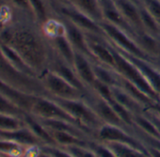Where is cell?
I'll use <instances>...</instances> for the list:
<instances>
[{
	"label": "cell",
	"mask_w": 160,
	"mask_h": 157,
	"mask_svg": "<svg viewBox=\"0 0 160 157\" xmlns=\"http://www.w3.org/2000/svg\"><path fill=\"white\" fill-rule=\"evenodd\" d=\"M0 41L15 50L39 77L48 69L52 49L41 27L35 21L17 18L0 30Z\"/></svg>",
	"instance_id": "obj_1"
},
{
	"label": "cell",
	"mask_w": 160,
	"mask_h": 157,
	"mask_svg": "<svg viewBox=\"0 0 160 157\" xmlns=\"http://www.w3.org/2000/svg\"><path fill=\"white\" fill-rule=\"evenodd\" d=\"M0 79L11 87L35 96H47L39 77L28 75L14 68L0 48Z\"/></svg>",
	"instance_id": "obj_2"
},
{
	"label": "cell",
	"mask_w": 160,
	"mask_h": 157,
	"mask_svg": "<svg viewBox=\"0 0 160 157\" xmlns=\"http://www.w3.org/2000/svg\"><path fill=\"white\" fill-rule=\"evenodd\" d=\"M52 99L60 105L79 123V125L85 131H87L94 139L95 133L97 129L103 124V122L84 98L72 100L57 98Z\"/></svg>",
	"instance_id": "obj_3"
},
{
	"label": "cell",
	"mask_w": 160,
	"mask_h": 157,
	"mask_svg": "<svg viewBox=\"0 0 160 157\" xmlns=\"http://www.w3.org/2000/svg\"><path fill=\"white\" fill-rule=\"evenodd\" d=\"M112 53L115 58V68L114 70L116 72L124 79L128 80L138 88H139L144 93L150 96L156 102H160V97L156 94L148 81L145 79V77L139 71V70L128 59L126 58L122 53H120L110 42H109Z\"/></svg>",
	"instance_id": "obj_4"
},
{
	"label": "cell",
	"mask_w": 160,
	"mask_h": 157,
	"mask_svg": "<svg viewBox=\"0 0 160 157\" xmlns=\"http://www.w3.org/2000/svg\"><path fill=\"white\" fill-rule=\"evenodd\" d=\"M40 79L46 91L47 97L72 100L83 99L87 94L73 87L58 73L48 69L40 76Z\"/></svg>",
	"instance_id": "obj_5"
},
{
	"label": "cell",
	"mask_w": 160,
	"mask_h": 157,
	"mask_svg": "<svg viewBox=\"0 0 160 157\" xmlns=\"http://www.w3.org/2000/svg\"><path fill=\"white\" fill-rule=\"evenodd\" d=\"M108 41L117 49L122 50L123 52H126L132 56L144 58L147 60L152 61L137 44L135 40L133 39V36L129 34L128 32L124 31L123 29L108 24L105 21H102L99 23Z\"/></svg>",
	"instance_id": "obj_6"
},
{
	"label": "cell",
	"mask_w": 160,
	"mask_h": 157,
	"mask_svg": "<svg viewBox=\"0 0 160 157\" xmlns=\"http://www.w3.org/2000/svg\"><path fill=\"white\" fill-rule=\"evenodd\" d=\"M94 140L103 143H122L130 145L143 151H148L145 145L134 135L133 130L112 124H102L96 131Z\"/></svg>",
	"instance_id": "obj_7"
},
{
	"label": "cell",
	"mask_w": 160,
	"mask_h": 157,
	"mask_svg": "<svg viewBox=\"0 0 160 157\" xmlns=\"http://www.w3.org/2000/svg\"><path fill=\"white\" fill-rule=\"evenodd\" d=\"M52 9L55 14L67 19L68 21L78 27L80 29H82L84 32L106 37L98 22L94 21L93 19L86 15L82 12H80L71 4L64 3V4L54 5L52 6Z\"/></svg>",
	"instance_id": "obj_8"
},
{
	"label": "cell",
	"mask_w": 160,
	"mask_h": 157,
	"mask_svg": "<svg viewBox=\"0 0 160 157\" xmlns=\"http://www.w3.org/2000/svg\"><path fill=\"white\" fill-rule=\"evenodd\" d=\"M30 114L33 115L34 117H36L38 119H42V120H66V121L72 122V123L79 126L80 128H82L79 125V123L60 105H58L54 99L47 97V96H38L37 97V99L35 100V102L32 105V108L30 110Z\"/></svg>",
	"instance_id": "obj_9"
},
{
	"label": "cell",
	"mask_w": 160,
	"mask_h": 157,
	"mask_svg": "<svg viewBox=\"0 0 160 157\" xmlns=\"http://www.w3.org/2000/svg\"><path fill=\"white\" fill-rule=\"evenodd\" d=\"M84 99L93 109V111L101 120L103 124L107 123V124H112V125L128 128L125 125V123L122 121V120L120 118V116L117 114L115 109L112 107V105L104 97H102L94 91L89 90Z\"/></svg>",
	"instance_id": "obj_10"
},
{
	"label": "cell",
	"mask_w": 160,
	"mask_h": 157,
	"mask_svg": "<svg viewBox=\"0 0 160 157\" xmlns=\"http://www.w3.org/2000/svg\"><path fill=\"white\" fill-rule=\"evenodd\" d=\"M86 37L93 60L114 69L115 58L107 37L91 33H86Z\"/></svg>",
	"instance_id": "obj_11"
},
{
	"label": "cell",
	"mask_w": 160,
	"mask_h": 157,
	"mask_svg": "<svg viewBox=\"0 0 160 157\" xmlns=\"http://www.w3.org/2000/svg\"><path fill=\"white\" fill-rule=\"evenodd\" d=\"M117 50L120 53H122L126 58H128L139 70V71L145 77V79L148 81V83L151 85V87L153 89L156 94L160 97V70L156 67V65L151 60L132 56L119 49Z\"/></svg>",
	"instance_id": "obj_12"
},
{
	"label": "cell",
	"mask_w": 160,
	"mask_h": 157,
	"mask_svg": "<svg viewBox=\"0 0 160 157\" xmlns=\"http://www.w3.org/2000/svg\"><path fill=\"white\" fill-rule=\"evenodd\" d=\"M48 70H51L52 71L60 75L62 78H64L66 81H68L70 84H72L76 89L80 90L83 92H86V93L88 92L89 89L80 81V79L78 78V76L76 75V73L73 70V67L71 66L70 64H68L67 62H65L60 57H58L53 52H52V56H51L50 63L48 66Z\"/></svg>",
	"instance_id": "obj_13"
},
{
	"label": "cell",
	"mask_w": 160,
	"mask_h": 157,
	"mask_svg": "<svg viewBox=\"0 0 160 157\" xmlns=\"http://www.w3.org/2000/svg\"><path fill=\"white\" fill-rule=\"evenodd\" d=\"M92 59L86 55L75 52L73 59V70L78 78L89 90H91L95 84L96 77L92 67Z\"/></svg>",
	"instance_id": "obj_14"
},
{
	"label": "cell",
	"mask_w": 160,
	"mask_h": 157,
	"mask_svg": "<svg viewBox=\"0 0 160 157\" xmlns=\"http://www.w3.org/2000/svg\"><path fill=\"white\" fill-rule=\"evenodd\" d=\"M58 17L61 19V21L64 25L65 34H66L70 43L72 44V48L74 49V51L77 53H81L83 55H86L87 56L91 57L93 60L92 54L90 52L89 46H88L86 32H84L82 29H80L78 27H76L75 25H73L67 19L60 17V16H58Z\"/></svg>",
	"instance_id": "obj_15"
},
{
	"label": "cell",
	"mask_w": 160,
	"mask_h": 157,
	"mask_svg": "<svg viewBox=\"0 0 160 157\" xmlns=\"http://www.w3.org/2000/svg\"><path fill=\"white\" fill-rule=\"evenodd\" d=\"M124 20L136 32L144 31L140 18V4L134 0H114Z\"/></svg>",
	"instance_id": "obj_16"
},
{
	"label": "cell",
	"mask_w": 160,
	"mask_h": 157,
	"mask_svg": "<svg viewBox=\"0 0 160 157\" xmlns=\"http://www.w3.org/2000/svg\"><path fill=\"white\" fill-rule=\"evenodd\" d=\"M100 6L103 15V21L114 25L134 36L135 31L122 17L114 0H100Z\"/></svg>",
	"instance_id": "obj_17"
},
{
	"label": "cell",
	"mask_w": 160,
	"mask_h": 157,
	"mask_svg": "<svg viewBox=\"0 0 160 157\" xmlns=\"http://www.w3.org/2000/svg\"><path fill=\"white\" fill-rule=\"evenodd\" d=\"M0 93L14 102L18 106L28 113H30L32 105L38 96L22 92L0 79Z\"/></svg>",
	"instance_id": "obj_18"
},
{
	"label": "cell",
	"mask_w": 160,
	"mask_h": 157,
	"mask_svg": "<svg viewBox=\"0 0 160 157\" xmlns=\"http://www.w3.org/2000/svg\"><path fill=\"white\" fill-rule=\"evenodd\" d=\"M0 137L14 141L25 147L43 146L42 142L36 136V135H34V133L27 125L12 131H0Z\"/></svg>",
	"instance_id": "obj_19"
},
{
	"label": "cell",
	"mask_w": 160,
	"mask_h": 157,
	"mask_svg": "<svg viewBox=\"0 0 160 157\" xmlns=\"http://www.w3.org/2000/svg\"><path fill=\"white\" fill-rule=\"evenodd\" d=\"M51 46L52 52L65 62L72 66L75 51L70 43L65 33L57 35L50 39H47Z\"/></svg>",
	"instance_id": "obj_20"
},
{
	"label": "cell",
	"mask_w": 160,
	"mask_h": 157,
	"mask_svg": "<svg viewBox=\"0 0 160 157\" xmlns=\"http://www.w3.org/2000/svg\"><path fill=\"white\" fill-rule=\"evenodd\" d=\"M133 39L138 47L153 61L160 58V38L152 36L145 31L136 32Z\"/></svg>",
	"instance_id": "obj_21"
},
{
	"label": "cell",
	"mask_w": 160,
	"mask_h": 157,
	"mask_svg": "<svg viewBox=\"0 0 160 157\" xmlns=\"http://www.w3.org/2000/svg\"><path fill=\"white\" fill-rule=\"evenodd\" d=\"M111 94L115 101L122 105L126 110H128L133 116L137 114H142L147 109L138 103L132 96H130L120 86H115L111 88Z\"/></svg>",
	"instance_id": "obj_22"
},
{
	"label": "cell",
	"mask_w": 160,
	"mask_h": 157,
	"mask_svg": "<svg viewBox=\"0 0 160 157\" xmlns=\"http://www.w3.org/2000/svg\"><path fill=\"white\" fill-rule=\"evenodd\" d=\"M48 130V129H47ZM50 135H52L56 146L65 148L68 146L72 145H81V146H89L92 139H87L84 137H81L77 135L65 132V131H54V130H48Z\"/></svg>",
	"instance_id": "obj_23"
},
{
	"label": "cell",
	"mask_w": 160,
	"mask_h": 157,
	"mask_svg": "<svg viewBox=\"0 0 160 157\" xmlns=\"http://www.w3.org/2000/svg\"><path fill=\"white\" fill-rule=\"evenodd\" d=\"M68 3L94 21L98 23L103 21L100 0H69Z\"/></svg>",
	"instance_id": "obj_24"
},
{
	"label": "cell",
	"mask_w": 160,
	"mask_h": 157,
	"mask_svg": "<svg viewBox=\"0 0 160 157\" xmlns=\"http://www.w3.org/2000/svg\"><path fill=\"white\" fill-rule=\"evenodd\" d=\"M92 67L95 73L96 80L98 82L105 84L110 88L118 86L119 74L116 72V71L113 68L104 65L95 60L92 61Z\"/></svg>",
	"instance_id": "obj_25"
},
{
	"label": "cell",
	"mask_w": 160,
	"mask_h": 157,
	"mask_svg": "<svg viewBox=\"0 0 160 157\" xmlns=\"http://www.w3.org/2000/svg\"><path fill=\"white\" fill-rule=\"evenodd\" d=\"M118 86H120L122 89H123L130 96H132L138 103H139L141 105H143L146 109L151 108L154 104L158 103V102L154 101L153 99H152L150 96H148L146 93H144L139 88H138L137 86H135L128 80L124 79V78L121 77L120 75H119Z\"/></svg>",
	"instance_id": "obj_26"
},
{
	"label": "cell",
	"mask_w": 160,
	"mask_h": 157,
	"mask_svg": "<svg viewBox=\"0 0 160 157\" xmlns=\"http://www.w3.org/2000/svg\"><path fill=\"white\" fill-rule=\"evenodd\" d=\"M0 48H1L3 54L8 58V60L12 63V65L14 68H16L19 71L26 73L28 75H30V76L39 77V75L25 62V60L18 55V53L15 50H13L11 46H9L5 42L0 41Z\"/></svg>",
	"instance_id": "obj_27"
},
{
	"label": "cell",
	"mask_w": 160,
	"mask_h": 157,
	"mask_svg": "<svg viewBox=\"0 0 160 157\" xmlns=\"http://www.w3.org/2000/svg\"><path fill=\"white\" fill-rule=\"evenodd\" d=\"M24 120L26 125L34 133V135H36V136L42 142L43 145L56 146V143L49 131L40 122L37 118H35L30 113H27L24 117Z\"/></svg>",
	"instance_id": "obj_28"
},
{
	"label": "cell",
	"mask_w": 160,
	"mask_h": 157,
	"mask_svg": "<svg viewBox=\"0 0 160 157\" xmlns=\"http://www.w3.org/2000/svg\"><path fill=\"white\" fill-rule=\"evenodd\" d=\"M29 2L32 8L34 20L40 27L44 25L55 15L48 0H29Z\"/></svg>",
	"instance_id": "obj_29"
},
{
	"label": "cell",
	"mask_w": 160,
	"mask_h": 157,
	"mask_svg": "<svg viewBox=\"0 0 160 157\" xmlns=\"http://www.w3.org/2000/svg\"><path fill=\"white\" fill-rule=\"evenodd\" d=\"M133 122H134V128H136L137 130L153 138L160 139L159 132L157 131L153 122L146 116L145 113L134 115Z\"/></svg>",
	"instance_id": "obj_30"
},
{
	"label": "cell",
	"mask_w": 160,
	"mask_h": 157,
	"mask_svg": "<svg viewBox=\"0 0 160 157\" xmlns=\"http://www.w3.org/2000/svg\"><path fill=\"white\" fill-rule=\"evenodd\" d=\"M114 151L117 157H152L148 151H143L130 145L122 143H106Z\"/></svg>",
	"instance_id": "obj_31"
},
{
	"label": "cell",
	"mask_w": 160,
	"mask_h": 157,
	"mask_svg": "<svg viewBox=\"0 0 160 157\" xmlns=\"http://www.w3.org/2000/svg\"><path fill=\"white\" fill-rule=\"evenodd\" d=\"M28 147L14 141L0 137V154L12 157H23Z\"/></svg>",
	"instance_id": "obj_32"
},
{
	"label": "cell",
	"mask_w": 160,
	"mask_h": 157,
	"mask_svg": "<svg viewBox=\"0 0 160 157\" xmlns=\"http://www.w3.org/2000/svg\"><path fill=\"white\" fill-rule=\"evenodd\" d=\"M140 18L142 27L145 32L160 38V26L156 22V20L152 17V15L143 7L140 5Z\"/></svg>",
	"instance_id": "obj_33"
},
{
	"label": "cell",
	"mask_w": 160,
	"mask_h": 157,
	"mask_svg": "<svg viewBox=\"0 0 160 157\" xmlns=\"http://www.w3.org/2000/svg\"><path fill=\"white\" fill-rule=\"evenodd\" d=\"M28 112L23 110L14 102L0 93V114H5L24 119Z\"/></svg>",
	"instance_id": "obj_34"
},
{
	"label": "cell",
	"mask_w": 160,
	"mask_h": 157,
	"mask_svg": "<svg viewBox=\"0 0 160 157\" xmlns=\"http://www.w3.org/2000/svg\"><path fill=\"white\" fill-rule=\"evenodd\" d=\"M7 1L20 17L35 21L29 0H7Z\"/></svg>",
	"instance_id": "obj_35"
},
{
	"label": "cell",
	"mask_w": 160,
	"mask_h": 157,
	"mask_svg": "<svg viewBox=\"0 0 160 157\" xmlns=\"http://www.w3.org/2000/svg\"><path fill=\"white\" fill-rule=\"evenodd\" d=\"M26 126L24 119L0 114V131H12Z\"/></svg>",
	"instance_id": "obj_36"
},
{
	"label": "cell",
	"mask_w": 160,
	"mask_h": 157,
	"mask_svg": "<svg viewBox=\"0 0 160 157\" xmlns=\"http://www.w3.org/2000/svg\"><path fill=\"white\" fill-rule=\"evenodd\" d=\"M61 148V147H60ZM67 150L73 157H97L95 152L89 146H81V145H72L63 148Z\"/></svg>",
	"instance_id": "obj_37"
},
{
	"label": "cell",
	"mask_w": 160,
	"mask_h": 157,
	"mask_svg": "<svg viewBox=\"0 0 160 157\" xmlns=\"http://www.w3.org/2000/svg\"><path fill=\"white\" fill-rule=\"evenodd\" d=\"M138 1L139 4L152 15L160 26V0H138Z\"/></svg>",
	"instance_id": "obj_38"
},
{
	"label": "cell",
	"mask_w": 160,
	"mask_h": 157,
	"mask_svg": "<svg viewBox=\"0 0 160 157\" xmlns=\"http://www.w3.org/2000/svg\"><path fill=\"white\" fill-rule=\"evenodd\" d=\"M42 150L46 151L53 157H73L67 150L58 147V146H51V145H43L41 147Z\"/></svg>",
	"instance_id": "obj_39"
},
{
	"label": "cell",
	"mask_w": 160,
	"mask_h": 157,
	"mask_svg": "<svg viewBox=\"0 0 160 157\" xmlns=\"http://www.w3.org/2000/svg\"><path fill=\"white\" fill-rule=\"evenodd\" d=\"M144 113H145L146 116L153 122V124L155 125L157 131H158L159 134H160V116H159L155 111H153V110L151 109V108L147 109Z\"/></svg>",
	"instance_id": "obj_40"
},
{
	"label": "cell",
	"mask_w": 160,
	"mask_h": 157,
	"mask_svg": "<svg viewBox=\"0 0 160 157\" xmlns=\"http://www.w3.org/2000/svg\"><path fill=\"white\" fill-rule=\"evenodd\" d=\"M145 147H146V150H148L149 154H150L152 157H160V152H159L157 150H155V149L152 148V147L146 146V145H145Z\"/></svg>",
	"instance_id": "obj_41"
},
{
	"label": "cell",
	"mask_w": 160,
	"mask_h": 157,
	"mask_svg": "<svg viewBox=\"0 0 160 157\" xmlns=\"http://www.w3.org/2000/svg\"><path fill=\"white\" fill-rule=\"evenodd\" d=\"M50 2L51 6L54 5H58V4H64V3H68L69 0H48Z\"/></svg>",
	"instance_id": "obj_42"
},
{
	"label": "cell",
	"mask_w": 160,
	"mask_h": 157,
	"mask_svg": "<svg viewBox=\"0 0 160 157\" xmlns=\"http://www.w3.org/2000/svg\"><path fill=\"white\" fill-rule=\"evenodd\" d=\"M151 109H152L153 111H155V112L160 116V102L154 104V105L151 107Z\"/></svg>",
	"instance_id": "obj_43"
},
{
	"label": "cell",
	"mask_w": 160,
	"mask_h": 157,
	"mask_svg": "<svg viewBox=\"0 0 160 157\" xmlns=\"http://www.w3.org/2000/svg\"><path fill=\"white\" fill-rule=\"evenodd\" d=\"M36 157H53V156H52V155H50L49 153H47L46 151L42 150V148H41V150H40V152L38 153V155H37Z\"/></svg>",
	"instance_id": "obj_44"
},
{
	"label": "cell",
	"mask_w": 160,
	"mask_h": 157,
	"mask_svg": "<svg viewBox=\"0 0 160 157\" xmlns=\"http://www.w3.org/2000/svg\"><path fill=\"white\" fill-rule=\"evenodd\" d=\"M9 5L7 0H0V7H4V6H7Z\"/></svg>",
	"instance_id": "obj_45"
},
{
	"label": "cell",
	"mask_w": 160,
	"mask_h": 157,
	"mask_svg": "<svg viewBox=\"0 0 160 157\" xmlns=\"http://www.w3.org/2000/svg\"><path fill=\"white\" fill-rule=\"evenodd\" d=\"M134 1H136V2H138V3H139V1H138V0H134Z\"/></svg>",
	"instance_id": "obj_46"
},
{
	"label": "cell",
	"mask_w": 160,
	"mask_h": 157,
	"mask_svg": "<svg viewBox=\"0 0 160 157\" xmlns=\"http://www.w3.org/2000/svg\"><path fill=\"white\" fill-rule=\"evenodd\" d=\"M4 156V155H3ZM4 157H12V156H4Z\"/></svg>",
	"instance_id": "obj_47"
},
{
	"label": "cell",
	"mask_w": 160,
	"mask_h": 157,
	"mask_svg": "<svg viewBox=\"0 0 160 157\" xmlns=\"http://www.w3.org/2000/svg\"><path fill=\"white\" fill-rule=\"evenodd\" d=\"M0 157H4L3 155H1V154H0Z\"/></svg>",
	"instance_id": "obj_48"
},
{
	"label": "cell",
	"mask_w": 160,
	"mask_h": 157,
	"mask_svg": "<svg viewBox=\"0 0 160 157\" xmlns=\"http://www.w3.org/2000/svg\"><path fill=\"white\" fill-rule=\"evenodd\" d=\"M0 29H1V26H0Z\"/></svg>",
	"instance_id": "obj_49"
},
{
	"label": "cell",
	"mask_w": 160,
	"mask_h": 157,
	"mask_svg": "<svg viewBox=\"0 0 160 157\" xmlns=\"http://www.w3.org/2000/svg\"><path fill=\"white\" fill-rule=\"evenodd\" d=\"M1 8H2V7H0V10H1Z\"/></svg>",
	"instance_id": "obj_50"
}]
</instances>
